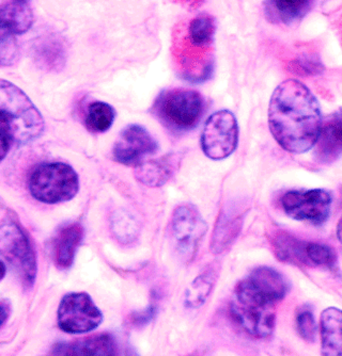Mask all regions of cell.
Instances as JSON below:
<instances>
[{
	"label": "cell",
	"mask_w": 342,
	"mask_h": 356,
	"mask_svg": "<svg viewBox=\"0 0 342 356\" xmlns=\"http://www.w3.org/2000/svg\"><path fill=\"white\" fill-rule=\"evenodd\" d=\"M269 125L272 135L285 151L306 153L315 147L321 131L319 101L299 80H285L272 95Z\"/></svg>",
	"instance_id": "cell-1"
},
{
	"label": "cell",
	"mask_w": 342,
	"mask_h": 356,
	"mask_svg": "<svg viewBox=\"0 0 342 356\" xmlns=\"http://www.w3.org/2000/svg\"><path fill=\"white\" fill-rule=\"evenodd\" d=\"M289 291L283 274L260 267L248 274L235 287L230 305L232 317L249 335L267 338L275 327L276 303Z\"/></svg>",
	"instance_id": "cell-2"
},
{
	"label": "cell",
	"mask_w": 342,
	"mask_h": 356,
	"mask_svg": "<svg viewBox=\"0 0 342 356\" xmlns=\"http://www.w3.org/2000/svg\"><path fill=\"white\" fill-rule=\"evenodd\" d=\"M45 123L38 108L17 86L0 79V131L24 145L41 137Z\"/></svg>",
	"instance_id": "cell-3"
},
{
	"label": "cell",
	"mask_w": 342,
	"mask_h": 356,
	"mask_svg": "<svg viewBox=\"0 0 342 356\" xmlns=\"http://www.w3.org/2000/svg\"><path fill=\"white\" fill-rule=\"evenodd\" d=\"M203 99L194 90L171 89L162 92L154 102V115L173 131H191L203 113Z\"/></svg>",
	"instance_id": "cell-4"
},
{
	"label": "cell",
	"mask_w": 342,
	"mask_h": 356,
	"mask_svg": "<svg viewBox=\"0 0 342 356\" xmlns=\"http://www.w3.org/2000/svg\"><path fill=\"white\" fill-rule=\"evenodd\" d=\"M28 189L30 194L42 203L70 201L79 192V175L67 163H43L30 174Z\"/></svg>",
	"instance_id": "cell-5"
},
{
	"label": "cell",
	"mask_w": 342,
	"mask_h": 356,
	"mask_svg": "<svg viewBox=\"0 0 342 356\" xmlns=\"http://www.w3.org/2000/svg\"><path fill=\"white\" fill-rule=\"evenodd\" d=\"M0 256L15 270L25 287H33L37 277V258L27 236L15 223L0 225Z\"/></svg>",
	"instance_id": "cell-6"
},
{
	"label": "cell",
	"mask_w": 342,
	"mask_h": 356,
	"mask_svg": "<svg viewBox=\"0 0 342 356\" xmlns=\"http://www.w3.org/2000/svg\"><path fill=\"white\" fill-rule=\"evenodd\" d=\"M239 142V126L235 115L229 110H221L212 115L201 135L202 151L213 160L229 157Z\"/></svg>",
	"instance_id": "cell-7"
},
{
	"label": "cell",
	"mask_w": 342,
	"mask_h": 356,
	"mask_svg": "<svg viewBox=\"0 0 342 356\" xmlns=\"http://www.w3.org/2000/svg\"><path fill=\"white\" fill-rule=\"evenodd\" d=\"M103 315L86 293H71L62 298L58 309V325L68 334H85L101 325Z\"/></svg>",
	"instance_id": "cell-8"
},
{
	"label": "cell",
	"mask_w": 342,
	"mask_h": 356,
	"mask_svg": "<svg viewBox=\"0 0 342 356\" xmlns=\"http://www.w3.org/2000/svg\"><path fill=\"white\" fill-rule=\"evenodd\" d=\"M281 206L292 219L321 225L331 213L332 195L324 189L289 191L281 197Z\"/></svg>",
	"instance_id": "cell-9"
},
{
	"label": "cell",
	"mask_w": 342,
	"mask_h": 356,
	"mask_svg": "<svg viewBox=\"0 0 342 356\" xmlns=\"http://www.w3.org/2000/svg\"><path fill=\"white\" fill-rule=\"evenodd\" d=\"M207 233V224L198 210L192 205H181L173 211L171 218V237L178 252L189 261Z\"/></svg>",
	"instance_id": "cell-10"
},
{
	"label": "cell",
	"mask_w": 342,
	"mask_h": 356,
	"mask_svg": "<svg viewBox=\"0 0 342 356\" xmlns=\"http://www.w3.org/2000/svg\"><path fill=\"white\" fill-rule=\"evenodd\" d=\"M159 145L149 131L141 125L124 128L113 149L114 159L125 165H137L145 163L149 156L157 153Z\"/></svg>",
	"instance_id": "cell-11"
},
{
	"label": "cell",
	"mask_w": 342,
	"mask_h": 356,
	"mask_svg": "<svg viewBox=\"0 0 342 356\" xmlns=\"http://www.w3.org/2000/svg\"><path fill=\"white\" fill-rule=\"evenodd\" d=\"M83 237L84 229L79 223L65 224L58 229L53 240L54 261L58 268L71 267Z\"/></svg>",
	"instance_id": "cell-12"
},
{
	"label": "cell",
	"mask_w": 342,
	"mask_h": 356,
	"mask_svg": "<svg viewBox=\"0 0 342 356\" xmlns=\"http://www.w3.org/2000/svg\"><path fill=\"white\" fill-rule=\"evenodd\" d=\"M35 22L33 8L28 1H8L0 6V32L6 35H24Z\"/></svg>",
	"instance_id": "cell-13"
},
{
	"label": "cell",
	"mask_w": 342,
	"mask_h": 356,
	"mask_svg": "<svg viewBox=\"0 0 342 356\" xmlns=\"http://www.w3.org/2000/svg\"><path fill=\"white\" fill-rule=\"evenodd\" d=\"M115 338L108 334L92 336L70 343H59L54 349L57 355H117Z\"/></svg>",
	"instance_id": "cell-14"
},
{
	"label": "cell",
	"mask_w": 342,
	"mask_h": 356,
	"mask_svg": "<svg viewBox=\"0 0 342 356\" xmlns=\"http://www.w3.org/2000/svg\"><path fill=\"white\" fill-rule=\"evenodd\" d=\"M315 147L319 163H329L337 159L342 152V115L329 119L322 126Z\"/></svg>",
	"instance_id": "cell-15"
},
{
	"label": "cell",
	"mask_w": 342,
	"mask_h": 356,
	"mask_svg": "<svg viewBox=\"0 0 342 356\" xmlns=\"http://www.w3.org/2000/svg\"><path fill=\"white\" fill-rule=\"evenodd\" d=\"M178 163L179 159L177 156L171 154L159 159L145 161L136 167V179L149 187H161L173 175Z\"/></svg>",
	"instance_id": "cell-16"
},
{
	"label": "cell",
	"mask_w": 342,
	"mask_h": 356,
	"mask_svg": "<svg viewBox=\"0 0 342 356\" xmlns=\"http://www.w3.org/2000/svg\"><path fill=\"white\" fill-rule=\"evenodd\" d=\"M322 355L342 356V311L324 309L321 315Z\"/></svg>",
	"instance_id": "cell-17"
},
{
	"label": "cell",
	"mask_w": 342,
	"mask_h": 356,
	"mask_svg": "<svg viewBox=\"0 0 342 356\" xmlns=\"http://www.w3.org/2000/svg\"><path fill=\"white\" fill-rule=\"evenodd\" d=\"M271 241L279 261L297 266L311 265L306 253L307 242L302 241L283 231L275 232Z\"/></svg>",
	"instance_id": "cell-18"
},
{
	"label": "cell",
	"mask_w": 342,
	"mask_h": 356,
	"mask_svg": "<svg viewBox=\"0 0 342 356\" xmlns=\"http://www.w3.org/2000/svg\"><path fill=\"white\" fill-rule=\"evenodd\" d=\"M313 1H267L265 13L273 23H283L285 25L297 23L305 17L306 14L313 9Z\"/></svg>",
	"instance_id": "cell-19"
},
{
	"label": "cell",
	"mask_w": 342,
	"mask_h": 356,
	"mask_svg": "<svg viewBox=\"0 0 342 356\" xmlns=\"http://www.w3.org/2000/svg\"><path fill=\"white\" fill-rule=\"evenodd\" d=\"M239 216L233 215L230 210H223L216 224V229L212 238V251L221 253L231 243L232 240L237 237L240 231Z\"/></svg>",
	"instance_id": "cell-20"
},
{
	"label": "cell",
	"mask_w": 342,
	"mask_h": 356,
	"mask_svg": "<svg viewBox=\"0 0 342 356\" xmlns=\"http://www.w3.org/2000/svg\"><path fill=\"white\" fill-rule=\"evenodd\" d=\"M116 111L104 102H93L86 112V127L92 133H105L115 122Z\"/></svg>",
	"instance_id": "cell-21"
},
{
	"label": "cell",
	"mask_w": 342,
	"mask_h": 356,
	"mask_svg": "<svg viewBox=\"0 0 342 356\" xmlns=\"http://www.w3.org/2000/svg\"><path fill=\"white\" fill-rule=\"evenodd\" d=\"M214 32H215V25L210 16H197L189 23L186 40L193 47L205 49L213 42Z\"/></svg>",
	"instance_id": "cell-22"
},
{
	"label": "cell",
	"mask_w": 342,
	"mask_h": 356,
	"mask_svg": "<svg viewBox=\"0 0 342 356\" xmlns=\"http://www.w3.org/2000/svg\"><path fill=\"white\" fill-rule=\"evenodd\" d=\"M214 274H215L214 271L207 272V273L201 274L194 281L191 287L186 291L185 304L187 307L198 309L200 306L203 305L213 288L214 282H215Z\"/></svg>",
	"instance_id": "cell-23"
},
{
	"label": "cell",
	"mask_w": 342,
	"mask_h": 356,
	"mask_svg": "<svg viewBox=\"0 0 342 356\" xmlns=\"http://www.w3.org/2000/svg\"><path fill=\"white\" fill-rule=\"evenodd\" d=\"M306 253H307L310 263L313 264V265L334 268L336 263H337L336 252L329 245L309 242L306 245Z\"/></svg>",
	"instance_id": "cell-24"
},
{
	"label": "cell",
	"mask_w": 342,
	"mask_h": 356,
	"mask_svg": "<svg viewBox=\"0 0 342 356\" xmlns=\"http://www.w3.org/2000/svg\"><path fill=\"white\" fill-rule=\"evenodd\" d=\"M297 330L300 336L308 343H313L317 336V323L309 306H303L297 314Z\"/></svg>",
	"instance_id": "cell-25"
},
{
	"label": "cell",
	"mask_w": 342,
	"mask_h": 356,
	"mask_svg": "<svg viewBox=\"0 0 342 356\" xmlns=\"http://www.w3.org/2000/svg\"><path fill=\"white\" fill-rule=\"evenodd\" d=\"M19 46L13 35L0 32V67H11L19 60Z\"/></svg>",
	"instance_id": "cell-26"
},
{
	"label": "cell",
	"mask_w": 342,
	"mask_h": 356,
	"mask_svg": "<svg viewBox=\"0 0 342 356\" xmlns=\"http://www.w3.org/2000/svg\"><path fill=\"white\" fill-rule=\"evenodd\" d=\"M40 53L42 57L39 58L42 61L47 64V67H61L62 61H63V48L61 47L58 41H49L47 44H44L40 48Z\"/></svg>",
	"instance_id": "cell-27"
},
{
	"label": "cell",
	"mask_w": 342,
	"mask_h": 356,
	"mask_svg": "<svg viewBox=\"0 0 342 356\" xmlns=\"http://www.w3.org/2000/svg\"><path fill=\"white\" fill-rule=\"evenodd\" d=\"M294 72L301 75H318L324 70L323 64L313 56H303L294 62Z\"/></svg>",
	"instance_id": "cell-28"
},
{
	"label": "cell",
	"mask_w": 342,
	"mask_h": 356,
	"mask_svg": "<svg viewBox=\"0 0 342 356\" xmlns=\"http://www.w3.org/2000/svg\"><path fill=\"white\" fill-rule=\"evenodd\" d=\"M10 143L11 142L6 137L5 134L0 131V161L5 159L6 156L9 153Z\"/></svg>",
	"instance_id": "cell-29"
},
{
	"label": "cell",
	"mask_w": 342,
	"mask_h": 356,
	"mask_svg": "<svg viewBox=\"0 0 342 356\" xmlns=\"http://www.w3.org/2000/svg\"><path fill=\"white\" fill-rule=\"evenodd\" d=\"M8 316H9V312H8L7 307L3 304H0V327L5 323Z\"/></svg>",
	"instance_id": "cell-30"
},
{
	"label": "cell",
	"mask_w": 342,
	"mask_h": 356,
	"mask_svg": "<svg viewBox=\"0 0 342 356\" xmlns=\"http://www.w3.org/2000/svg\"><path fill=\"white\" fill-rule=\"evenodd\" d=\"M337 237L339 239V241L342 243V218L338 222L337 225Z\"/></svg>",
	"instance_id": "cell-31"
},
{
	"label": "cell",
	"mask_w": 342,
	"mask_h": 356,
	"mask_svg": "<svg viewBox=\"0 0 342 356\" xmlns=\"http://www.w3.org/2000/svg\"><path fill=\"white\" fill-rule=\"evenodd\" d=\"M6 266L5 264L3 263V261H0V281L5 277L6 275Z\"/></svg>",
	"instance_id": "cell-32"
}]
</instances>
